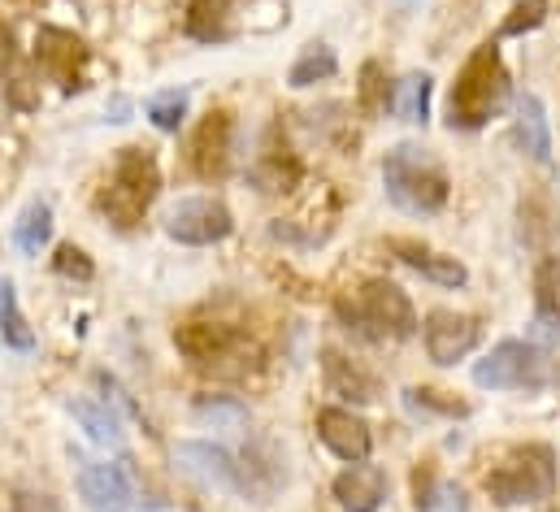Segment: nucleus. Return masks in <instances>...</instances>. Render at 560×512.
I'll return each instance as SVG.
<instances>
[{
  "label": "nucleus",
  "instance_id": "aec40b11",
  "mask_svg": "<svg viewBox=\"0 0 560 512\" xmlns=\"http://www.w3.org/2000/svg\"><path fill=\"white\" fill-rule=\"evenodd\" d=\"M66 408H70V417L88 430L92 443H101V447H122V412H118L105 395H96V399H92V395H74Z\"/></svg>",
  "mask_w": 560,
  "mask_h": 512
},
{
  "label": "nucleus",
  "instance_id": "a211bd4d",
  "mask_svg": "<svg viewBox=\"0 0 560 512\" xmlns=\"http://www.w3.org/2000/svg\"><path fill=\"white\" fill-rule=\"evenodd\" d=\"M530 344H560V256H544L535 269V322Z\"/></svg>",
  "mask_w": 560,
  "mask_h": 512
},
{
  "label": "nucleus",
  "instance_id": "39448f33",
  "mask_svg": "<svg viewBox=\"0 0 560 512\" xmlns=\"http://www.w3.org/2000/svg\"><path fill=\"white\" fill-rule=\"evenodd\" d=\"M161 196V165H156V152L140 148V143H127L118 148L114 156V170H109V183L101 187L96 196V209L118 226V231H136L140 218L148 213V205Z\"/></svg>",
  "mask_w": 560,
  "mask_h": 512
},
{
  "label": "nucleus",
  "instance_id": "dca6fc26",
  "mask_svg": "<svg viewBox=\"0 0 560 512\" xmlns=\"http://www.w3.org/2000/svg\"><path fill=\"white\" fill-rule=\"evenodd\" d=\"M322 383L330 395L348 399V404H378L383 399V379L374 370H365L361 361L335 352V348H322Z\"/></svg>",
  "mask_w": 560,
  "mask_h": 512
},
{
  "label": "nucleus",
  "instance_id": "2f4dec72",
  "mask_svg": "<svg viewBox=\"0 0 560 512\" xmlns=\"http://www.w3.org/2000/svg\"><path fill=\"white\" fill-rule=\"evenodd\" d=\"M548 22V0H513L509 18L500 22V39H522Z\"/></svg>",
  "mask_w": 560,
  "mask_h": 512
},
{
  "label": "nucleus",
  "instance_id": "ddd939ff",
  "mask_svg": "<svg viewBox=\"0 0 560 512\" xmlns=\"http://www.w3.org/2000/svg\"><path fill=\"white\" fill-rule=\"evenodd\" d=\"M35 66H39V74H48L52 83L74 88V79H79L83 66H88V44H83L74 31L39 26V35H35Z\"/></svg>",
  "mask_w": 560,
  "mask_h": 512
},
{
  "label": "nucleus",
  "instance_id": "9d476101",
  "mask_svg": "<svg viewBox=\"0 0 560 512\" xmlns=\"http://www.w3.org/2000/svg\"><path fill=\"white\" fill-rule=\"evenodd\" d=\"M187 161H191V174L205 178V183H222L235 165V118L231 109H209L200 118V127L191 130V143H187Z\"/></svg>",
  "mask_w": 560,
  "mask_h": 512
},
{
  "label": "nucleus",
  "instance_id": "f3484780",
  "mask_svg": "<svg viewBox=\"0 0 560 512\" xmlns=\"http://www.w3.org/2000/svg\"><path fill=\"white\" fill-rule=\"evenodd\" d=\"M387 491H392L387 474H383L378 465H370V461L348 465V469L335 474V482H330V496L339 500L343 512H378L387 504Z\"/></svg>",
  "mask_w": 560,
  "mask_h": 512
},
{
  "label": "nucleus",
  "instance_id": "4be33fe9",
  "mask_svg": "<svg viewBox=\"0 0 560 512\" xmlns=\"http://www.w3.org/2000/svg\"><path fill=\"white\" fill-rule=\"evenodd\" d=\"M517 139H522L530 161H539V165L552 161V127H548V109H544L539 96L517 101Z\"/></svg>",
  "mask_w": 560,
  "mask_h": 512
},
{
  "label": "nucleus",
  "instance_id": "7c9ffc66",
  "mask_svg": "<svg viewBox=\"0 0 560 512\" xmlns=\"http://www.w3.org/2000/svg\"><path fill=\"white\" fill-rule=\"evenodd\" d=\"M143 114H148V123H152L156 130L178 135L183 123H187V92H183V88L156 92V96H148V101H143Z\"/></svg>",
  "mask_w": 560,
  "mask_h": 512
},
{
  "label": "nucleus",
  "instance_id": "423d86ee",
  "mask_svg": "<svg viewBox=\"0 0 560 512\" xmlns=\"http://www.w3.org/2000/svg\"><path fill=\"white\" fill-rule=\"evenodd\" d=\"M557 452L548 443H522L513 447L491 474H487V496L491 504L500 509H517V504H539V500H552L557 491Z\"/></svg>",
  "mask_w": 560,
  "mask_h": 512
},
{
  "label": "nucleus",
  "instance_id": "f03ea898",
  "mask_svg": "<svg viewBox=\"0 0 560 512\" xmlns=\"http://www.w3.org/2000/svg\"><path fill=\"white\" fill-rule=\"evenodd\" d=\"M383 191L387 200L409 213V218H434L447 196H452V178L443 170V161L425 148V143H396L387 156H383Z\"/></svg>",
  "mask_w": 560,
  "mask_h": 512
},
{
  "label": "nucleus",
  "instance_id": "1a4fd4ad",
  "mask_svg": "<svg viewBox=\"0 0 560 512\" xmlns=\"http://www.w3.org/2000/svg\"><path fill=\"white\" fill-rule=\"evenodd\" d=\"M70 465H74V487H79V500L88 512H131V474L122 465H109V461H96L88 452H79L70 443Z\"/></svg>",
  "mask_w": 560,
  "mask_h": 512
},
{
  "label": "nucleus",
  "instance_id": "393cba45",
  "mask_svg": "<svg viewBox=\"0 0 560 512\" xmlns=\"http://www.w3.org/2000/svg\"><path fill=\"white\" fill-rule=\"evenodd\" d=\"M0 339L13 352H31L35 348V330H31V322H26L22 304H18L13 278H0Z\"/></svg>",
  "mask_w": 560,
  "mask_h": 512
},
{
  "label": "nucleus",
  "instance_id": "0eeeda50",
  "mask_svg": "<svg viewBox=\"0 0 560 512\" xmlns=\"http://www.w3.org/2000/svg\"><path fill=\"white\" fill-rule=\"evenodd\" d=\"M474 383L482 391H544L560 383V365L530 339H504L474 365Z\"/></svg>",
  "mask_w": 560,
  "mask_h": 512
},
{
  "label": "nucleus",
  "instance_id": "5701e85b",
  "mask_svg": "<svg viewBox=\"0 0 560 512\" xmlns=\"http://www.w3.org/2000/svg\"><path fill=\"white\" fill-rule=\"evenodd\" d=\"M392 101H396V83H392L387 66L383 61H365L361 74H357V109L365 118H383L392 109Z\"/></svg>",
  "mask_w": 560,
  "mask_h": 512
},
{
  "label": "nucleus",
  "instance_id": "4468645a",
  "mask_svg": "<svg viewBox=\"0 0 560 512\" xmlns=\"http://www.w3.org/2000/svg\"><path fill=\"white\" fill-rule=\"evenodd\" d=\"M244 4L248 0H191L183 18V35L196 44H231L244 35Z\"/></svg>",
  "mask_w": 560,
  "mask_h": 512
},
{
  "label": "nucleus",
  "instance_id": "473e14b6",
  "mask_svg": "<svg viewBox=\"0 0 560 512\" xmlns=\"http://www.w3.org/2000/svg\"><path fill=\"white\" fill-rule=\"evenodd\" d=\"M52 269H57L61 278H70V282H92V278H96V265H92V256L83 253L79 244H57Z\"/></svg>",
  "mask_w": 560,
  "mask_h": 512
},
{
  "label": "nucleus",
  "instance_id": "cd10ccee",
  "mask_svg": "<svg viewBox=\"0 0 560 512\" xmlns=\"http://www.w3.org/2000/svg\"><path fill=\"white\" fill-rule=\"evenodd\" d=\"M392 114L409 127H425V118H430V74H409V79L396 83Z\"/></svg>",
  "mask_w": 560,
  "mask_h": 512
},
{
  "label": "nucleus",
  "instance_id": "c85d7f7f",
  "mask_svg": "<svg viewBox=\"0 0 560 512\" xmlns=\"http://www.w3.org/2000/svg\"><path fill=\"white\" fill-rule=\"evenodd\" d=\"M405 408L421 417V421H434V417H469V404L447 395V391H430V386H409L405 391Z\"/></svg>",
  "mask_w": 560,
  "mask_h": 512
},
{
  "label": "nucleus",
  "instance_id": "f8f14e48",
  "mask_svg": "<svg viewBox=\"0 0 560 512\" xmlns=\"http://www.w3.org/2000/svg\"><path fill=\"white\" fill-rule=\"evenodd\" d=\"M317 439L348 465H361L370 461L374 452V434H370V421L352 408H339V404H326L317 408Z\"/></svg>",
  "mask_w": 560,
  "mask_h": 512
},
{
  "label": "nucleus",
  "instance_id": "c756f323",
  "mask_svg": "<svg viewBox=\"0 0 560 512\" xmlns=\"http://www.w3.org/2000/svg\"><path fill=\"white\" fill-rule=\"evenodd\" d=\"M196 421H205V426H213V430H235V434H244L248 408H244L235 395H200V399H196Z\"/></svg>",
  "mask_w": 560,
  "mask_h": 512
},
{
  "label": "nucleus",
  "instance_id": "412c9836",
  "mask_svg": "<svg viewBox=\"0 0 560 512\" xmlns=\"http://www.w3.org/2000/svg\"><path fill=\"white\" fill-rule=\"evenodd\" d=\"M413 509L418 512H469V496L460 482L439 478L434 465L413 469Z\"/></svg>",
  "mask_w": 560,
  "mask_h": 512
},
{
  "label": "nucleus",
  "instance_id": "bb28decb",
  "mask_svg": "<svg viewBox=\"0 0 560 512\" xmlns=\"http://www.w3.org/2000/svg\"><path fill=\"white\" fill-rule=\"evenodd\" d=\"M300 161L287 152V148H266L261 152V161H257V170H253V183L261 187V191H295L300 187Z\"/></svg>",
  "mask_w": 560,
  "mask_h": 512
},
{
  "label": "nucleus",
  "instance_id": "f257e3e1",
  "mask_svg": "<svg viewBox=\"0 0 560 512\" xmlns=\"http://www.w3.org/2000/svg\"><path fill=\"white\" fill-rule=\"evenodd\" d=\"M509 101H513V74L500 57V44L487 39L465 57V66L447 92V127L482 130L509 109Z\"/></svg>",
  "mask_w": 560,
  "mask_h": 512
},
{
  "label": "nucleus",
  "instance_id": "b1692460",
  "mask_svg": "<svg viewBox=\"0 0 560 512\" xmlns=\"http://www.w3.org/2000/svg\"><path fill=\"white\" fill-rule=\"evenodd\" d=\"M13 244H18V253H26V256H39L52 244V205H48V200H31V205L18 213V222H13Z\"/></svg>",
  "mask_w": 560,
  "mask_h": 512
},
{
  "label": "nucleus",
  "instance_id": "9b49d317",
  "mask_svg": "<svg viewBox=\"0 0 560 512\" xmlns=\"http://www.w3.org/2000/svg\"><path fill=\"white\" fill-rule=\"evenodd\" d=\"M421 344L434 365H456L482 344V322L469 313H456V309H434L421 322Z\"/></svg>",
  "mask_w": 560,
  "mask_h": 512
},
{
  "label": "nucleus",
  "instance_id": "2eb2a0df",
  "mask_svg": "<svg viewBox=\"0 0 560 512\" xmlns=\"http://www.w3.org/2000/svg\"><path fill=\"white\" fill-rule=\"evenodd\" d=\"M178 465L200 482V487H213V491H240V461L222 447V443H200V439H183L174 447Z\"/></svg>",
  "mask_w": 560,
  "mask_h": 512
},
{
  "label": "nucleus",
  "instance_id": "a878e982",
  "mask_svg": "<svg viewBox=\"0 0 560 512\" xmlns=\"http://www.w3.org/2000/svg\"><path fill=\"white\" fill-rule=\"evenodd\" d=\"M339 74V57H335V48L330 44H308L300 57H295V66L287 70V88H313V83H326V79H335Z\"/></svg>",
  "mask_w": 560,
  "mask_h": 512
},
{
  "label": "nucleus",
  "instance_id": "7ed1b4c3",
  "mask_svg": "<svg viewBox=\"0 0 560 512\" xmlns=\"http://www.w3.org/2000/svg\"><path fill=\"white\" fill-rule=\"evenodd\" d=\"M174 348L213 379H248L266 365V348L231 322H183L174 330Z\"/></svg>",
  "mask_w": 560,
  "mask_h": 512
},
{
  "label": "nucleus",
  "instance_id": "72a5a7b5",
  "mask_svg": "<svg viewBox=\"0 0 560 512\" xmlns=\"http://www.w3.org/2000/svg\"><path fill=\"white\" fill-rule=\"evenodd\" d=\"M9 512H61V509H57V500L44 496V491H13Z\"/></svg>",
  "mask_w": 560,
  "mask_h": 512
},
{
  "label": "nucleus",
  "instance_id": "6e6552de",
  "mask_svg": "<svg viewBox=\"0 0 560 512\" xmlns=\"http://www.w3.org/2000/svg\"><path fill=\"white\" fill-rule=\"evenodd\" d=\"M165 235L183 248H213L235 235V213L222 196H183L165 213Z\"/></svg>",
  "mask_w": 560,
  "mask_h": 512
},
{
  "label": "nucleus",
  "instance_id": "20e7f679",
  "mask_svg": "<svg viewBox=\"0 0 560 512\" xmlns=\"http://www.w3.org/2000/svg\"><path fill=\"white\" fill-rule=\"evenodd\" d=\"M339 322L365 339V344H383V339H413L418 335V309L409 300V291L392 278H370L361 282V291L348 300H335Z\"/></svg>",
  "mask_w": 560,
  "mask_h": 512
},
{
  "label": "nucleus",
  "instance_id": "6ab92c4d",
  "mask_svg": "<svg viewBox=\"0 0 560 512\" xmlns=\"http://www.w3.org/2000/svg\"><path fill=\"white\" fill-rule=\"evenodd\" d=\"M387 248H392V256H396L400 265H409L413 274H421V278L434 282V287H465V282H469V269H465L456 256L434 253V248H425L418 240H387Z\"/></svg>",
  "mask_w": 560,
  "mask_h": 512
}]
</instances>
